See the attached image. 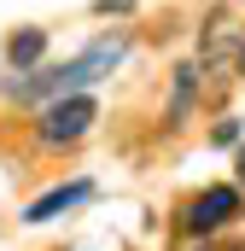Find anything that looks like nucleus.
<instances>
[{
  "label": "nucleus",
  "mask_w": 245,
  "mask_h": 251,
  "mask_svg": "<svg viewBox=\"0 0 245 251\" xmlns=\"http://www.w3.org/2000/svg\"><path fill=\"white\" fill-rule=\"evenodd\" d=\"M228 216H240V187H204L187 204V234H216Z\"/></svg>",
  "instance_id": "3"
},
{
  "label": "nucleus",
  "mask_w": 245,
  "mask_h": 251,
  "mask_svg": "<svg viewBox=\"0 0 245 251\" xmlns=\"http://www.w3.org/2000/svg\"><path fill=\"white\" fill-rule=\"evenodd\" d=\"M41 53H47V29H12V41H6L12 70H18V64H35Z\"/></svg>",
  "instance_id": "6"
},
{
  "label": "nucleus",
  "mask_w": 245,
  "mask_h": 251,
  "mask_svg": "<svg viewBox=\"0 0 245 251\" xmlns=\"http://www.w3.org/2000/svg\"><path fill=\"white\" fill-rule=\"evenodd\" d=\"M234 176H240V181H245V146H240V158H234Z\"/></svg>",
  "instance_id": "9"
},
{
  "label": "nucleus",
  "mask_w": 245,
  "mask_h": 251,
  "mask_svg": "<svg viewBox=\"0 0 245 251\" xmlns=\"http://www.w3.org/2000/svg\"><path fill=\"white\" fill-rule=\"evenodd\" d=\"M134 0H94V12H128Z\"/></svg>",
  "instance_id": "8"
},
{
  "label": "nucleus",
  "mask_w": 245,
  "mask_h": 251,
  "mask_svg": "<svg viewBox=\"0 0 245 251\" xmlns=\"http://www.w3.org/2000/svg\"><path fill=\"white\" fill-rule=\"evenodd\" d=\"M128 53V41L111 35V41H94L88 53H76L70 64H53V70H41V76H24V82H6V94L12 100H70V94H82L88 82H99V76H111V64Z\"/></svg>",
  "instance_id": "1"
},
{
  "label": "nucleus",
  "mask_w": 245,
  "mask_h": 251,
  "mask_svg": "<svg viewBox=\"0 0 245 251\" xmlns=\"http://www.w3.org/2000/svg\"><path fill=\"white\" fill-rule=\"evenodd\" d=\"M88 193H94L88 181H70V187H53V193H41V199H35V204L24 210V222H53L59 210H70V204H82Z\"/></svg>",
  "instance_id": "5"
},
{
  "label": "nucleus",
  "mask_w": 245,
  "mask_h": 251,
  "mask_svg": "<svg viewBox=\"0 0 245 251\" xmlns=\"http://www.w3.org/2000/svg\"><path fill=\"white\" fill-rule=\"evenodd\" d=\"M198 53H204V64H210V70H216V64H228L234 53H245V47H240V29H234V12H228V6H222V12H210Z\"/></svg>",
  "instance_id": "4"
},
{
  "label": "nucleus",
  "mask_w": 245,
  "mask_h": 251,
  "mask_svg": "<svg viewBox=\"0 0 245 251\" xmlns=\"http://www.w3.org/2000/svg\"><path fill=\"white\" fill-rule=\"evenodd\" d=\"M193 82H198V70L181 64V70H175V105H170V123H181V117H187V105H193Z\"/></svg>",
  "instance_id": "7"
},
{
  "label": "nucleus",
  "mask_w": 245,
  "mask_h": 251,
  "mask_svg": "<svg viewBox=\"0 0 245 251\" xmlns=\"http://www.w3.org/2000/svg\"><path fill=\"white\" fill-rule=\"evenodd\" d=\"M204 251H240V246H204Z\"/></svg>",
  "instance_id": "10"
},
{
  "label": "nucleus",
  "mask_w": 245,
  "mask_h": 251,
  "mask_svg": "<svg viewBox=\"0 0 245 251\" xmlns=\"http://www.w3.org/2000/svg\"><path fill=\"white\" fill-rule=\"evenodd\" d=\"M99 117V105L88 100V94H70V100H53L47 111H41V146H70V140H82L88 123Z\"/></svg>",
  "instance_id": "2"
},
{
  "label": "nucleus",
  "mask_w": 245,
  "mask_h": 251,
  "mask_svg": "<svg viewBox=\"0 0 245 251\" xmlns=\"http://www.w3.org/2000/svg\"><path fill=\"white\" fill-rule=\"evenodd\" d=\"M240 64H245V53H240Z\"/></svg>",
  "instance_id": "11"
}]
</instances>
